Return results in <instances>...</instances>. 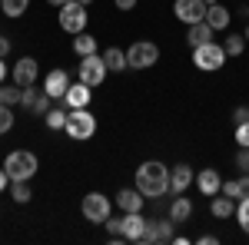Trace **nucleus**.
Masks as SVG:
<instances>
[{
	"instance_id": "4",
	"label": "nucleus",
	"mask_w": 249,
	"mask_h": 245,
	"mask_svg": "<svg viewBox=\"0 0 249 245\" xmlns=\"http://www.w3.org/2000/svg\"><path fill=\"white\" fill-rule=\"evenodd\" d=\"M226 60H230L226 47H223V43H216V40L203 43V47H193V63H196V70H203V73L223 70V66H226Z\"/></svg>"
},
{
	"instance_id": "23",
	"label": "nucleus",
	"mask_w": 249,
	"mask_h": 245,
	"mask_svg": "<svg viewBox=\"0 0 249 245\" xmlns=\"http://www.w3.org/2000/svg\"><path fill=\"white\" fill-rule=\"evenodd\" d=\"M73 53H77V57H93L96 53V37L87 33V30L77 33V37H73Z\"/></svg>"
},
{
	"instance_id": "28",
	"label": "nucleus",
	"mask_w": 249,
	"mask_h": 245,
	"mask_svg": "<svg viewBox=\"0 0 249 245\" xmlns=\"http://www.w3.org/2000/svg\"><path fill=\"white\" fill-rule=\"evenodd\" d=\"M223 47H226L230 57H239V53L246 50V37H243V33H230V37L223 40Z\"/></svg>"
},
{
	"instance_id": "7",
	"label": "nucleus",
	"mask_w": 249,
	"mask_h": 245,
	"mask_svg": "<svg viewBox=\"0 0 249 245\" xmlns=\"http://www.w3.org/2000/svg\"><path fill=\"white\" fill-rule=\"evenodd\" d=\"M60 27L67 30V33H83L87 30V7L77 3V0H70V3H63L60 7Z\"/></svg>"
},
{
	"instance_id": "35",
	"label": "nucleus",
	"mask_w": 249,
	"mask_h": 245,
	"mask_svg": "<svg viewBox=\"0 0 249 245\" xmlns=\"http://www.w3.org/2000/svg\"><path fill=\"white\" fill-rule=\"evenodd\" d=\"M232 123L239 126V123H249V106H236V113H232Z\"/></svg>"
},
{
	"instance_id": "9",
	"label": "nucleus",
	"mask_w": 249,
	"mask_h": 245,
	"mask_svg": "<svg viewBox=\"0 0 249 245\" xmlns=\"http://www.w3.org/2000/svg\"><path fill=\"white\" fill-rule=\"evenodd\" d=\"M173 219H150V226L143 232V245H163V242H173Z\"/></svg>"
},
{
	"instance_id": "27",
	"label": "nucleus",
	"mask_w": 249,
	"mask_h": 245,
	"mask_svg": "<svg viewBox=\"0 0 249 245\" xmlns=\"http://www.w3.org/2000/svg\"><path fill=\"white\" fill-rule=\"evenodd\" d=\"M20 99H23V86H7V83H0V103H7V106H17Z\"/></svg>"
},
{
	"instance_id": "11",
	"label": "nucleus",
	"mask_w": 249,
	"mask_h": 245,
	"mask_svg": "<svg viewBox=\"0 0 249 245\" xmlns=\"http://www.w3.org/2000/svg\"><path fill=\"white\" fill-rule=\"evenodd\" d=\"M146 226H150V219H143V212H123L120 215V235H126V242H140Z\"/></svg>"
},
{
	"instance_id": "41",
	"label": "nucleus",
	"mask_w": 249,
	"mask_h": 245,
	"mask_svg": "<svg viewBox=\"0 0 249 245\" xmlns=\"http://www.w3.org/2000/svg\"><path fill=\"white\" fill-rule=\"evenodd\" d=\"M7 73H10V66H7V63H3V57H0V83H3V80H7Z\"/></svg>"
},
{
	"instance_id": "13",
	"label": "nucleus",
	"mask_w": 249,
	"mask_h": 245,
	"mask_svg": "<svg viewBox=\"0 0 249 245\" xmlns=\"http://www.w3.org/2000/svg\"><path fill=\"white\" fill-rule=\"evenodd\" d=\"M40 76V63L34 57H20L17 63H14V83L17 86H34Z\"/></svg>"
},
{
	"instance_id": "36",
	"label": "nucleus",
	"mask_w": 249,
	"mask_h": 245,
	"mask_svg": "<svg viewBox=\"0 0 249 245\" xmlns=\"http://www.w3.org/2000/svg\"><path fill=\"white\" fill-rule=\"evenodd\" d=\"M236 182H239V192H243V196H249V172H243Z\"/></svg>"
},
{
	"instance_id": "6",
	"label": "nucleus",
	"mask_w": 249,
	"mask_h": 245,
	"mask_svg": "<svg viewBox=\"0 0 249 245\" xmlns=\"http://www.w3.org/2000/svg\"><path fill=\"white\" fill-rule=\"evenodd\" d=\"M126 63H130V70H150V66L160 63V47L150 43V40H136L126 50Z\"/></svg>"
},
{
	"instance_id": "33",
	"label": "nucleus",
	"mask_w": 249,
	"mask_h": 245,
	"mask_svg": "<svg viewBox=\"0 0 249 245\" xmlns=\"http://www.w3.org/2000/svg\"><path fill=\"white\" fill-rule=\"evenodd\" d=\"M236 166L243 172H249V146H239V152H236Z\"/></svg>"
},
{
	"instance_id": "15",
	"label": "nucleus",
	"mask_w": 249,
	"mask_h": 245,
	"mask_svg": "<svg viewBox=\"0 0 249 245\" xmlns=\"http://www.w3.org/2000/svg\"><path fill=\"white\" fill-rule=\"evenodd\" d=\"M40 86L53 96V99H63L67 90H70V73H67V70H50V73L43 76V83H40Z\"/></svg>"
},
{
	"instance_id": "43",
	"label": "nucleus",
	"mask_w": 249,
	"mask_h": 245,
	"mask_svg": "<svg viewBox=\"0 0 249 245\" xmlns=\"http://www.w3.org/2000/svg\"><path fill=\"white\" fill-rule=\"evenodd\" d=\"M77 3H83V7H90V3H93V0H77Z\"/></svg>"
},
{
	"instance_id": "22",
	"label": "nucleus",
	"mask_w": 249,
	"mask_h": 245,
	"mask_svg": "<svg viewBox=\"0 0 249 245\" xmlns=\"http://www.w3.org/2000/svg\"><path fill=\"white\" fill-rule=\"evenodd\" d=\"M210 212L216 215V219H230V215H236V199H230V196H213L210 202Z\"/></svg>"
},
{
	"instance_id": "16",
	"label": "nucleus",
	"mask_w": 249,
	"mask_h": 245,
	"mask_svg": "<svg viewBox=\"0 0 249 245\" xmlns=\"http://www.w3.org/2000/svg\"><path fill=\"white\" fill-rule=\"evenodd\" d=\"M90 93H93V86H87L83 80H80V83H70V90H67V96H63V103H67L70 110L90 106Z\"/></svg>"
},
{
	"instance_id": "31",
	"label": "nucleus",
	"mask_w": 249,
	"mask_h": 245,
	"mask_svg": "<svg viewBox=\"0 0 249 245\" xmlns=\"http://www.w3.org/2000/svg\"><path fill=\"white\" fill-rule=\"evenodd\" d=\"M47 126L50 130H63L67 126V113L63 110H47Z\"/></svg>"
},
{
	"instance_id": "17",
	"label": "nucleus",
	"mask_w": 249,
	"mask_h": 245,
	"mask_svg": "<svg viewBox=\"0 0 249 245\" xmlns=\"http://www.w3.org/2000/svg\"><path fill=\"white\" fill-rule=\"evenodd\" d=\"M196 189H199L203 196H216V192L223 189L219 172H216V169H199V172H196Z\"/></svg>"
},
{
	"instance_id": "34",
	"label": "nucleus",
	"mask_w": 249,
	"mask_h": 245,
	"mask_svg": "<svg viewBox=\"0 0 249 245\" xmlns=\"http://www.w3.org/2000/svg\"><path fill=\"white\" fill-rule=\"evenodd\" d=\"M236 143L239 146H249V123H239L236 126Z\"/></svg>"
},
{
	"instance_id": "12",
	"label": "nucleus",
	"mask_w": 249,
	"mask_h": 245,
	"mask_svg": "<svg viewBox=\"0 0 249 245\" xmlns=\"http://www.w3.org/2000/svg\"><path fill=\"white\" fill-rule=\"evenodd\" d=\"M206 3L203 0H176L173 3V14L176 20H183V23H199V20H206Z\"/></svg>"
},
{
	"instance_id": "18",
	"label": "nucleus",
	"mask_w": 249,
	"mask_h": 245,
	"mask_svg": "<svg viewBox=\"0 0 249 245\" xmlns=\"http://www.w3.org/2000/svg\"><path fill=\"white\" fill-rule=\"evenodd\" d=\"M143 192L140 189H120L116 192V206L123 209V212H143Z\"/></svg>"
},
{
	"instance_id": "37",
	"label": "nucleus",
	"mask_w": 249,
	"mask_h": 245,
	"mask_svg": "<svg viewBox=\"0 0 249 245\" xmlns=\"http://www.w3.org/2000/svg\"><path fill=\"white\" fill-rule=\"evenodd\" d=\"M116 3V10H133L136 7V0H113Z\"/></svg>"
},
{
	"instance_id": "5",
	"label": "nucleus",
	"mask_w": 249,
	"mask_h": 245,
	"mask_svg": "<svg viewBox=\"0 0 249 245\" xmlns=\"http://www.w3.org/2000/svg\"><path fill=\"white\" fill-rule=\"evenodd\" d=\"M80 212H83V219H87L90 226H103V222L113 215V202H110L103 192H87L83 202H80Z\"/></svg>"
},
{
	"instance_id": "30",
	"label": "nucleus",
	"mask_w": 249,
	"mask_h": 245,
	"mask_svg": "<svg viewBox=\"0 0 249 245\" xmlns=\"http://www.w3.org/2000/svg\"><path fill=\"white\" fill-rule=\"evenodd\" d=\"M14 130V106H7V103H0V136L3 132Z\"/></svg>"
},
{
	"instance_id": "26",
	"label": "nucleus",
	"mask_w": 249,
	"mask_h": 245,
	"mask_svg": "<svg viewBox=\"0 0 249 245\" xmlns=\"http://www.w3.org/2000/svg\"><path fill=\"white\" fill-rule=\"evenodd\" d=\"M27 7H30V0H0V10H3L10 20L23 17V14H27Z\"/></svg>"
},
{
	"instance_id": "32",
	"label": "nucleus",
	"mask_w": 249,
	"mask_h": 245,
	"mask_svg": "<svg viewBox=\"0 0 249 245\" xmlns=\"http://www.w3.org/2000/svg\"><path fill=\"white\" fill-rule=\"evenodd\" d=\"M219 192H223V196H230V199H236V202H239V199H243V192H239V182H236V179H226V182H223V189H219Z\"/></svg>"
},
{
	"instance_id": "44",
	"label": "nucleus",
	"mask_w": 249,
	"mask_h": 245,
	"mask_svg": "<svg viewBox=\"0 0 249 245\" xmlns=\"http://www.w3.org/2000/svg\"><path fill=\"white\" fill-rule=\"evenodd\" d=\"M203 3H206V7H213V3H219V0H203Z\"/></svg>"
},
{
	"instance_id": "21",
	"label": "nucleus",
	"mask_w": 249,
	"mask_h": 245,
	"mask_svg": "<svg viewBox=\"0 0 249 245\" xmlns=\"http://www.w3.org/2000/svg\"><path fill=\"white\" fill-rule=\"evenodd\" d=\"M230 20H232V14L223 3H213L210 10H206V23H210L213 30H230Z\"/></svg>"
},
{
	"instance_id": "8",
	"label": "nucleus",
	"mask_w": 249,
	"mask_h": 245,
	"mask_svg": "<svg viewBox=\"0 0 249 245\" xmlns=\"http://www.w3.org/2000/svg\"><path fill=\"white\" fill-rule=\"evenodd\" d=\"M107 63H103V57L100 53H93V57H80V80L87 83V86H100L103 80H107Z\"/></svg>"
},
{
	"instance_id": "39",
	"label": "nucleus",
	"mask_w": 249,
	"mask_h": 245,
	"mask_svg": "<svg viewBox=\"0 0 249 245\" xmlns=\"http://www.w3.org/2000/svg\"><path fill=\"white\" fill-rule=\"evenodd\" d=\"M10 186V176H7V169H0V192Z\"/></svg>"
},
{
	"instance_id": "29",
	"label": "nucleus",
	"mask_w": 249,
	"mask_h": 245,
	"mask_svg": "<svg viewBox=\"0 0 249 245\" xmlns=\"http://www.w3.org/2000/svg\"><path fill=\"white\" fill-rule=\"evenodd\" d=\"M236 222H239V229L249 235V196H243V199L236 202Z\"/></svg>"
},
{
	"instance_id": "1",
	"label": "nucleus",
	"mask_w": 249,
	"mask_h": 245,
	"mask_svg": "<svg viewBox=\"0 0 249 245\" xmlns=\"http://www.w3.org/2000/svg\"><path fill=\"white\" fill-rule=\"evenodd\" d=\"M136 189L146 196V199H160V196H166L170 192V166H163V163H143L140 169H136Z\"/></svg>"
},
{
	"instance_id": "24",
	"label": "nucleus",
	"mask_w": 249,
	"mask_h": 245,
	"mask_svg": "<svg viewBox=\"0 0 249 245\" xmlns=\"http://www.w3.org/2000/svg\"><path fill=\"white\" fill-rule=\"evenodd\" d=\"M190 215H193V202L186 199V196H176L173 206H170V219L173 222H186Z\"/></svg>"
},
{
	"instance_id": "3",
	"label": "nucleus",
	"mask_w": 249,
	"mask_h": 245,
	"mask_svg": "<svg viewBox=\"0 0 249 245\" xmlns=\"http://www.w3.org/2000/svg\"><path fill=\"white\" fill-rule=\"evenodd\" d=\"M63 132L73 139V143H87V139H93L96 132V116L87 110V106H80V110H70L67 113V126Z\"/></svg>"
},
{
	"instance_id": "10",
	"label": "nucleus",
	"mask_w": 249,
	"mask_h": 245,
	"mask_svg": "<svg viewBox=\"0 0 249 245\" xmlns=\"http://www.w3.org/2000/svg\"><path fill=\"white\" fill-rule=\"evenodd\" d=\"M50 99H53V96L47 93L43 86L37 90V83H34V86H23V99H20V106H23V110H30V113L47 116V110H50Z\"/></svg>"
},
{
	"instance_id": "40",
	"label": "nucleus",
	"mask_w": 249,
	"mask_h": 245,
	"mask_svg": "<svg viewBox=\"0 0 249 245\" xmlns=\"http://www.w3.org/2000/svg\"><path fill=\"white\" fill-rule=\"evenodd\" d=\"M216 242H219L216 235H199V245H216Z\"/></svg>"
},
{
	"instance_id": "42",
	"label": "nucleus",
	"mask_w": 249,
	"mask_h": 245,
	"mask_svg": "<svg viewBox=\"0 0 249 245\" xmlns=\"http://www.w3.org/2000/svg\"><path fill=\"white\" fill-rule=\"evenodd\" d=\"M47 3H50V7H57V10H60V7H63V3H70V0H47Z\"/></svg>"
},
{
	"instance_id": "38",
	"label": "nucleus",
	"mask_w": 249,
	"mask_h": 245,
	"mask_svg": "<svg viewBox=\"0 0 249 245\" xmlns=\"http://www.w3.org/2000/svg\"><path fill=\"white\" fill-rule=\"evenodd\" d=\"M7 53H10V40L0 37V57H7Z\"/></svg>"
},
{
	"instance_id": "20",
	"label": "nucleus",
	"mask_w": 249,
	"mask_h": 245,
	"mask_svg": "<svg viewBox=\"0 0 249 245\" xmlns=\"http://www.w3.org/2000/svg\"><path fill=\"white\" fill-rule=\"evenodd\" d=\"M213 33H216V30H213L206 20H199V23H190L186 43H190V47H203V43H210V40H213Z\"/></svg>"
},
{
	"instance_id": "14",
	"label": "nucleus",
	"mask_w": 249,
	"mask_h": 245,
	"mask_svg": "<svg viewBox=\"0 0 249 245\" xmlns=\"http://www.w3.org/2000/svg\"><path fill=\"white\" fill-rule=\"evenodd\" d=\"M193 182H196V172H193V166L179 163V166H173V169H170V192H173V196H183V192H186Z\"/></svg>"
},
{
	"instance_id": "2",
	"label": "nucleus",
	"mask_w": 249,
	"mask_h": 245,
	"mask_svg": "<svg viewBox=\"0 0 249 245\" xmlns=\"http://www.w3.org/2000/svg\"><path fill=\"white\" fill-rule=\"evenodd\" d=\"M3 169H7V176H10V182H14V179L30 182V179L37 176V169H40V159H37V152H30V149H14V152H7Z\"/></svg>"
},
{
	"instance_id": "19",
	"label": "nucleus",
	"mask_w": 249,
	"mask_h": 245,
	"mask_svg": "<svg viewBox=\"0 0 249 245\" xmlns=\"http://www.w3.org/2000/svg\"><path fill=\"white\" fill-rule=\"evenodd\" d=\"M100 57H103V63H107V70H113V73L130 70V63H126V50H120V47H107Z\"/></svg>"
},
{
	"instance_id": "45",
	"label": "nucleus",
	"mask_w": 249,
	"mask_h": 245,
	"mask_svg": "<svg viewBox=\"0 0 249 245\" xmlns=\"http://www.w3.org/2000/svg\"><path fill=\"white\" fill-rule=\"evenodd\" d=\"M243 37H246V40H249V27H246V30H243Z\"/></svg>"
},
{
	"instance_id": "25",
	"label": "nucleus",
	"mask_w": 249,
	"mask_h": 245,
	"mask_svg": "<svg viewBox=\"0 0 249 245\" xmlns=\"http://www.w3.org/2000/svg\"><path fill=\"white\" fill-rule=\"evenodd\" d=\"M10 199H14L17 206H27V202L34 199V192H30V186H27L23 179H14V182H10Z\"/></svg>"
}]
</instances>
